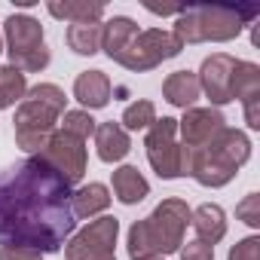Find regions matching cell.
<instances>
[{"label": "cell", "instance_id": "5", "mask_svg": "<svg viewBox=\"0 0 260 260\" xmlns=\"http://www.w3.org/2000/svg\"><path fill=\"white\" fill-rule=\"evenodd\" d=\"M257 16V10H233V7H187L175 16L172 34L184 43H230L236 40L245 25Z\"/></svg>", "mask_w": 260, "mask_h": 260}, {"label": "cell", "instance_id": "13", "mask_svg": "<svg viewBox=\"0 0 260 260\" xmlns=\"http://www.w3.org/2000/svg\"><path fill=\"white\" fill-rule=\"evenodd\" d=\"M110 95H113V86H110V77L104 71H83L77 80H74V98L89 107V110H101L110 104Z\"/></svg>", "mask_w": 260, "mask_h": 260}, {"label": "cell", "instance_id": "3", "mask_svg": "<svg viewBox=\"0 0 260 260\" xmlns=\"http://www.w3.org/2000/svg\"><path fill=\"white\" fill-rule=\"evenodd\" d=\"M248 159H251V138L242 128H230V125L220 128L208 144H202L196 150H184L187 175L196 184L211 187V190L226 187Z\"/></svg>", "mask_w": 260, "mask_h": 260}, {"label": "cell", "instance_id": "4", "mask_svg": "<svg viewBox=\"0 0 260 260\" xmlns=\"http://www.w3.org/2000/svg\"><path fill=\"white\" fill-rule=\"evenodd\" d=\"M64 104H68V95L55 83H37V86H31L25 92V98H22V104L16 110V119H13L16 144L25 153L37 156L46 147V141L52 138L61 113L68 110Z\"/></svg>", "mask_w": 260, "mask_h": 260}, {"label": "cell", "instance_id": "24", "mask_svg": "<svg viewBox=\"0 0 260 260\" xmlns=\"http://www.w3.org/2000/svg\"><path fill=\"white\" fill-rule=\"evenodd\" d=\"M156 122V104L141 98V101H132L125 110H122V119L119 125L125 128V132H141V128H150Z\"/></svg>", "mask_w": 260, "mask_h": 260}, {"label": "cell", "instance_id": "12", "mask_svg": "<svg viewBox=\"0 0 260 260\" xmlns=\"http://www.w3.org/2000/svg\"><path fill=\"white\" fill-rule=\"evenodd\" d=\"M220 128H226V119L217 107H190L184 110V119H178V132L184 138V150H196L208 144Z\"/></svg>", "mask_w": 260, "mask_h": 260}, {"label": "cell", "instance_id": "1", "mask_svg": "<svg viewBox=\"0 0 260 260\" xmlns=\"http://www.w3.org/2000/svg\"><path fill=\"white\" fill-rule=\"evenodd\" d=\"M71 184L40 156L0 172V245L55 254L77 230Z\"/></svg>", "mask_w": 260, "mask_h": 260}, {"label": "cell", "instance_id": "23", "mask_svg": "<svg viewBox=\"0 0 260 260\" xmlns=\"http://www.w3.org/2000/svg\"><path fill=\"white\" fill-rule=\"evenodd\" d=\"M25 92H28V77L19 68H13V64L0 68V110H7L16 101H22Z\"/></svg>", "mask_w": 260, "mask_h": 260}, {"label": "cell", "instance_id": "22", "mask_svg": "<svg viewBox=\"0 0 260 260\" xmlns=\"http://www.w3.org/2000/svg\"><path fill=\"white\" fill-rule=\"evenodd\" d=\"M101 34H104V25H101V22H92V25H71V28H68V46H71L77 55H95V52H101Z\"/></svg>", "mask_w": 260, "mask_h": 260}, {"label": "cell", "instance_id": "29", "mask_svg": "<svg viewBox=\"0 0 260 260\" xmlns=\"http://www.w3.org/2000/svg\"><path fill=\"white\" fill-rule=\"evenodd\" d=\"M181 260H214V248L202 242H187V248H181Z\"/></svg>", "mask_w": 260, "mask_h": 260}, {"label": "cell", "instance_id": "14", "mask_svg": "<svg viewBox=\"0 0 260 260\" xmlns=\"http://www.w3.org/2000/svg\"><path fill=\"white\" fill-rule=\"evenodd\" d=\"M95 150H98V159L101 162H119L128 156V150H132V138H128V132L119 125V122H101L95 125Z\"/></svg>", "mask_w": 260, "mask_h": 260}, {"label": "cell", "instance_id": "21", "mask_svg": "<svg viewBox=\"0 0 260 260\" xmlns=\"http://www.w3.org/2000/svg\"><path fill=\"white\" fill-rule=\"evenodd\" d=\"M260 95V64L236 58L233 68V101H248Z\"/></svg>", "mask_w": 260, "mask_h": 260}, {"label": "cell", "instance_id": "16", "mask_svg": "<svg viewBox=\"0 0 260 260\" xmlns=\"http://www.w3.org/2000/svg\"><path fill=\"white\" fill-rule=\"evenodd\" d=\"M199 95H202V89H199V77L193 71H175V74H169L162 80V98L172 107L190 110Z\"/></svg>", "mask_w": 260, "mask_h": 260}, {"label": "cell", "instance_id": "17", "mask_svg": "<svg viewBox=\"0 0 260 260\" xmlns=\"http://www.w3.org/2000/svg\"><path fill=\"white\" fill-rule=\"evenodd\" d=\"M113 193L122 205H138L150 196V184L135 166H119L113 172Z\"/></svg>", "mask_w": 260, "mask_h": 260}, {"label": "cell", "instance_id": "18", "mask_svg": "<svg viewBox=\"0 0 260 260\" xmlns=\"http://www.w3.org/2000/svg\"><path fill=\"white\" fill-rule=\"evenodd\" d=\"M107 205H110V190L98 181L71 193V211H74L77 220H92L95 214L107 211Z\"/></svg>", "mask_w": 260, "mask_h": 260}, {"label": "cell", "instance_id": "32", "mask_svg": "<svg viewBox=\"0 0 260 260\" xmlns=\"http://www.w3.org/2000/svg\"><path fill=\"white\" fill-rule=\"evenodd\" d=\"M150 260H162V257H150Z\"/></svg>", "mask_w": 260, "mask_h": 260}, {"label": "cell", "instance_id": "26", "mask_svg": "<svg viewBox=\"0 0 260 260\" xmlns=\"http://www.w3.org/2000/svg\"><path fill=\"white\" fill-rule=\"evenodd\" d=\"M236 217L242 223H248L251 230L260 226V193H248L239 205H236Z\"/></svg>", "mask_w": 260, "mask_h": 260}, {"label": "cell", "instance_id": "19", "mask_svg": "<svg viewBox=\"0 0 260 260\" xmlns=\"http://www.w3.org/2000/svg\"><path fill=\"white\" fill-rule=\"evenodd\" d=\"M104 25V34H101V49L110 61L119 58V52L128 46V40H132L138 34V25L128 19V16H113L110 22H101Z\"/></svg>", "mask_w": 260, "mask_h": 260}, {"label": "cell", "instance_id": "8", "mask_svg": "<svg viewBox=\"0 0 260 260\" xmlns=\"http://www.w3.org/2000/svg\"><path fill=\"white\" fill-rule=\"evenodd\" d=\"M175 135H178V119L175 116H162V119H156L147 128V138H144L147 162L162 181H175V178L187 175V169H184V147L175 141Z\"/></svg>", "mask_w": 260, "mask_h": 260}, {"label": "cell", "instance_id": "11", "mask_svg": "<svg viewBox=\"0 0 260 260\" xmlns=\"http://www.w3.org/2000/svg\"><path fill=\"white\" fill-rule=\"evenodd\" d=\"M233 68H236V58L226 52H214L202 61L196 77H199V89L211 101V107H223L233 101Z\"/></svg>", "mask_w": 260, "mask_h": 260}, {"label": "cell", "instance_id": "20", "mask_svg": "<svg viewBox=\"0 0 260 260\" xmlns=\"http://www.w3.org/2000/svg\"><path fill=\"white\" fill-rule=\"evenodd\" d=\"M49 16L64 19L71 25H92L104 19V4H89V0H64V4H46Z\"/></svg>", "mask_w": 260, "mask_h": 260}, {"label": "cell", "instance_id": "27", "mask_svg": "<svg viewBox=\"0 0 260 260\" xmlns=\"http://www.w3.org/2000/svg\"><path fill=\"white\" fill-rule=\"evenodd\" d=\"M226 260H260V236H245L230 248Z\"/></svg>", "mask_w": 260, "mask_h": 260}, {"label": "cell", "instance_id": "15", "mask_svg": "<svg viewBox=\"0 0 260 260\" xmlns=\"http://www.w3.org/2000/svg\"><path fill=\"white\" fill-rule=\"evenodd\" d=\"M190 223H193V230H196V242H202V245H217L223 236H226V211L220 208V205H214V202H205V205H199L193 214H190Z\"/></svg>", "mask_w": 260, "mask_h": 260}, {"label": "cell", "instance_id": "2", "mask_svg": "<svg viewBox=\"0 0 260 260\" xmlns=\"http://www.w3.org/2000/svg\"><path fill=\"white\" fill-rule=\"evenodd\" d=\"M190 205L178 196L162 199L144 220H135L125 236V251L132 260H150L181 251L184 233L190 226Z\"/></svg>", "mask_w": 260, "mask_h": 260}, {"label": "cell", "instance_id": "6", "mask_svg": "<svg viewBox=\"0 0 260 260\" xmlns=\"http://www.w3.org/2000/svg\"><path fill=\"white\" fill-rule=\"evenodd\" d=\"M4 40L10 64L19 68L25 77L49 68V46L43 40V25L34 16H19V13L10 16L4 22Z\"/></svg>", "mask_w": 260, "mask_h": 260}, {"label": "cell", "instance_id": "28", "mask_svg": "<svg viewBox=\"0 0 260 260\" xmlns=\"http://www.w3.org/2000/svg\"><path fill=\"white\" fill-rule=\"evenodd\" d=\"M0 260H43V254H40V251H34V248L0 245Z\"/></svg>", "mask_w": 260, "mask_h": 260}, {"label": "cell", "instance_id": "9", "mask_svg": "<svg viewBox=\"0 0 260 260\" xmlns=\"http://www.w3.org/2000/svg\"><path fill=\"white\" fill-rule=\"evenodd\" d=\"M116 236H119V217H98L86 223L80 233H74L64 242L68 260H116Z\"/></svg>", "mask_w": 260, "mask_h": 260}, {"label": "cell", "instance_id": "31", "mask_svg": "<svg viewBox=\"0 0 260 260\" xmlns=\"http://www.w3.org/2000/svg\"><path fill=\"white\" fill-rule=\"evenodd\" d=\"M0 49H4V37H0Z\"/></svg>", "mask_w": 260, "mask_h": 260}, {"label": "cell", "instance_id": "10", "mask_svg": "<svg viewBox=\"0 0 260 260\" xmlns=\"http://www.w3.org/2000/svg\"><path fill=\"white\" fill-rule=\"evenodd\" d=\"M83 144H86V141H80V138L61 132V128H55L52 138L46 141V147H43L37 156H40L43 162H49V166H52V169H55L71 187H74V184L83 181V175H86V162H89Z\"/></svg>", "mask_w": 260, "mask_h": 260}, {"label": "cell", "instance_id": "7", "mask_svg": "<svg viewBox=\"0 0 260 260\" xmlns=\"http://www.w3.org/2000/svg\"><path fill=\"white\" fill-rule=\"evenodd\" d=\"M181 49H184V43L172 31L147 28V31H138L132 40H128V46L119 52L116 64H122L125 71H132V74H144V71H153L162 61L181 55Z\"/></svg>", "mask_w": 260, "mask_h": 260}, {"label": "cell", "instance_id": "25", "mask_svg": "<svg viewBox=\"0 0 260 260\" xmlns=\"http://www.w3.org/2000/svg\"><path fill=\"white\" fill-rule=\"evenodd\" d=\"M61 132L86 141L89 135H95V119L89 110H64L61 113Z\"/></svg>", "mask_w": 260, "mask_h": 260}, {"label": "cell", "instance_id": "30", "mask_svg": "<svg viewBox=\"0 0 260 260\" xmlns=\"http://www.w3.org/2000/svg\"><path fill=\"white\" fill-rule=\"evenodd\" d=\"M242 107H245V122H248V128H260V95H254V98H248V101H242Z\"/></svg>", "mask_w": 260, "mask_h": 260}]
</instances>
